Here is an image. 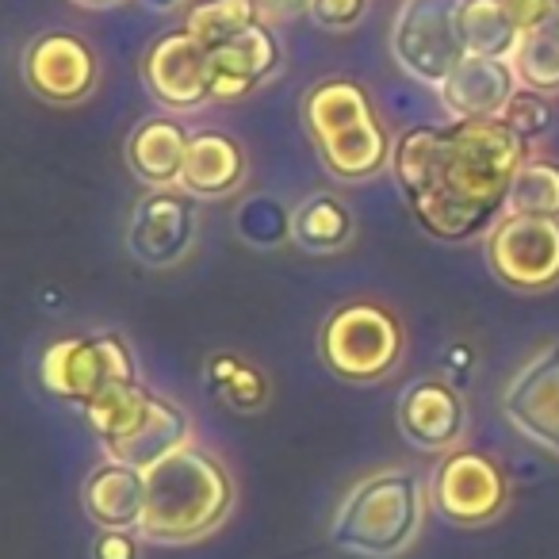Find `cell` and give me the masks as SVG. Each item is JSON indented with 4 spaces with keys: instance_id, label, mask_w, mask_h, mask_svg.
<instances>
[{
    "instance_id": "obj_1",
    "label": "cell",
    "mask_w": 559,
    "mask_h": 559,
    "mask_svg": "<svg viewBox=\"0 0 559 559\" xmlns=\"http://www.w3.org/2000/svg\"><path fill=\"white\" fill-rule=\"evenodd\" d=\"M528 142L502 119H452L444 127H411L391 165L414 218L441 241H467L506 207Z\"/></svg>"
},
{
    "instance_id": "obj_2",
    "label": "cell",
    "mask_w": 559,
    "mask_h": 559,
    "mask_svg": "<svg viewBox=\"0 0 559 559\" xmlns=\"http://www.w3.org/2000/svg\"><path fill=\"white\" fill-rule=\"evenodd\" d=\"M230 506L234 483L223 460L185 444L146 472V506L139 528L154 544H188L223 525Z\"/></svg>"
},
{
    "instance_id": "obj_3",
    "label": "cell",
    "mask_w": 559,
    "mask_h": 559,
    "mask_svg": "<svg viewBox=\"0 0 559 559\" xmlns=\"http://www.w3.org/2000/svg\"><path fill=\"white\" fill-rule=\"evenodd\" d=\"M304 123L330 177L357 185L391 162L395 146L372 96L353 78H326L307 93Z\"/></svg>"
},
{
    "instance_id": "obj_4",
    "label": "cell",
    "mask_w": 559,
    "mask_h": 559,
    "mask_svg": "<svg viewBox=\"0 0 559 559\" xmlns=\"http://www.w3.org/2000/svg\"><path fill=\"white\" fill-rule=\"evenodd\" d=\"M93 433L100 437L108 460L150 472L188 444V414L157 391L142 388L139 380L111 383L104 395L85 406Z\"/></svg>"
},
{
    "instance_id": "obj_5",
    "label": "cell",
    "mask_w": 559,
    "mask_h": 559,
    "mask_svg": "<svg viewBox=\"0 0 559 559\" xmlns=\"http://www.w3.org/2000/svg\"><path fill=\"white\" fill-rule=\"evenodd\" d=\"M421 513H426V495L418 475L380 472L345 495L330 536L349 556L391 559L411 548L421 528Z\"/></svg>"
},
{
    "instance_id": "obj_6",
    "label": "cell",
    "mask_w": 559,
    "mask_h": 559,
    "mask_svg": "<svg viewBox=\"0 0 559 559\" xmlns=\"http://www.w3.org/2000/svg\"><path fill=\"white\" fill-rule=\"evenodd\" d=\"M319 349L334 376L349 383H376L399 365L403 330L383 307L345 304L322 322Z\"/></svg>"
},
{
    "instance_id": "obj_7",
    "label": "cell",
    "mask_w": 559,
    "mask_h": 559,
    "mask_svg": "<svg viewBox=\"0 0 559 559\" xmlns=\"http://www.w3.org/2000/svg\"><path fill=\"white\" fill-rule=\"evenodd\" d=\"M39 376H43V388L55 399L88 406L96 395H104L111 383L134 380V357L123 337H116V334L62 337V342H55L43 353Z\"/></svg>"
},
{
    "instance_id": "obj_8",
    "label": "cell",
    "mask_w": 559,
    "mask_h": 559,
    "mask_svg": "<svg viewBox=\"0 0 559 559\" xmlns=\"http://www.w3.org/2000/svg\"><path fill=\"white\" fill-rule=\"evenodd\" d=\"M460 0H406L391 27V50L411 78L426 85H444L452 70L467 58L456 27Z\"/></svg>"
},
{
    "instance_id": "obj_9",
    "label": "cell",
    "mask_w": 559,
    "mask_h": 559,
    "mask_svg": "<svg viewBox=\"0 0 559 559\" xmlns=\"http://www.w3.org/2000/svg\"><path fill=\"white\" fill-rule=\"evenodd\" d=\"M495 276L506 288L544 292L559 284V218L506 215L487 241Z\"/></svg>"
},
{
    "instance_id": "obj_10",
    "label": "cell",
    "mask_w": 559,
    "mask_h": 559,
    "mask_svg": "<svg viewBox=\"0 0 559 559\" xmlns=\"http://www.w3.org/2000/svg\"><path fill=\"white\" fill-rule=\"evenodd\" d=\"M433 506L452 525H487L502 513L510 498L506 472L475 449H452L433 472Z\"/></svg>"
},
{
    "instance_id": "obj_11",
    "label": "cell",
    "mask_w": 559,
    "mask_h": 559,
    "mask_svg": "<svg viewBox=\"0 0 559 559\" xmlns=\"http://www.w3.org/2000/svg\"><path fill=\"white\" fill-rule=\"evenodd\" d=\"M142 78H146L154 100L169 111H195L207 100H215L211 96V50L200 47L185 27L162 35L146 50Z\"/></svg>"
},
{
    "instance_id": "obj_12",
    "label": "cell",
    "mask_w": 559,
    "mask_h": 559,
    "mask_svg": "<svg viewBox=\"0 0 559 559\" xmlns=\"http://www.w3.org/2000/svg\"><path fill=\"white\" fill-rule=\"evenodd\" d=\"M24 81L50 104H78L96 85V55L73 32H43L24 47Z\"/></svg>"
},
{
    "instance_id": "obj_13",
    "label": "cell",
    "mask_w": 559,
    "mask_h": 559,
    "mask_svg": "<svg viewBox=\"0 0 559 559\" xmlns=\"http://www.w3.org/2000/svg\"><path fill=\"white\" fill-rule=\"evenodd\" d=\"M195 223L200 215H195L192 195L177 188H154L134 207L131 226H127V249L150 269L177 264L192 249Z\"/></svg>"
},
{
    "instance_id": "obj_14",
    "label": "cell",
    "mask_w": 559,
    "mask_h": 559,
    "mask_svg": "<svg viewBox=\"0 0 559 559\" xmlns=\"http://www.w3.org/2000/svg\"><path fill=\"white\" fill-rule=\"evenodd\" d=\"M502 411L513 429L559 456V342L544 345L528 365H521L502 395Z\"/></svg>"
},
{
    "instance_id": "obj_15",
    "label": "cell",
    "mask_w": 559,
    "mask_h": 559,
    "mask_svg": "<svg viewBox=\"0 0 559 559\" xmlns=\"http://www.w3.org/2000/svg\"><path fill=\"white\" fill-rule=\"evenodd\" d=\"M518 73L510 58L467 55L456 70L444 78L441 100L452 119H502L510 100L518 96Z\"/></svg>"
},
{
    "instance_id": "obj_16",
    "label": "cell",
    "mask_w": 559,
    "mask_h": 559,
    "mask_svg": "<svg viewBox=\"0 0 559 559\" xmlns=\"http://www.w3.org/2000/svg\"><path fill=\"white\" fill-rule=\"evenodd\" d=\"M399 429L421 452L452 449L464 433V399L444 380H414L399 399Z\"/></svg>"
},
{
    "instance_id": "obj_17",
    "label": "cell",
    "mask_w": 559,
    "mask_h": 559,
    "mask_svg": "<svg viewBox=\"0 0 559 559\" xmlns=\"http://www.w3.org/2000/svg\"><path fill=\"white\" fill-rule=\"evenodd\" d=\"M280 70V43L272 35L269 20H257L249 32L234 43L211 50V96L215 100H241L257 85Z\"/></svg>"
},
{
    "instance_id": "obj_18",
    "label": "cell",
    "mask_w": 559,
    "mask_h": 559,
    "mask_svg": "<svg viewBox=\"0 0 559 559\" xmlns=\"http://www.w3.org/2000/svg\"><path fill=\"white\" fill-rule=\"evenodd\" d=\"M81 502L93 525L100 528H134L142 525V506H146V472L131 464H108L93 467V475L81 487Z\"/></svg>"
},
{
    "instance_id": "obj_19",
    "label": "cell",
    "mask_w": 559,
    "mask_h": 559,
    "mask_svg": "<svg viewBox=\"0 0 559 559\" xmlns=\"http://www.w3.org/2000/svg\"><path fill=\"white\" fill-rule=\"evenodd\" d=\"M188 142L192 134L169 116H150L127 139V165L134 177L146 180L150 188H169L180 185V169H185Z\"/></svg>"
},
{
    "instance_id": "obj_20",
    "label": "cell",
    "mask_w": 559,
    "mask_h": 559,
    "mask_svg": "<svg viewBox=\"0 0 559 559\" xmlns=\"http://www.w3.org/2000/svg\"><path fill=\"white\" fill-rule=\"evenodd\" d=\"M246 180V150L226 131H195L188 142L180 188L188 195H230Z\"/></svg>"
},
{
    "instance_id": "obj_21",
    "label": "cell",
    "mask_w": 559,
    "mask_h": 559,
    "mask_svg": "<svg viewBox=\"0 0 559 559\" xmlns=\"http://www.w3.org/2000/svg\"><path fill=\"white\" fill-rule=\"evenodd\" d=\"M456 27L467 55L483 58H513L521 43L518 24L510 20L502 0H460Z\"/></svg>"
},
{
    "instance_id": "obj_22",
    "label": "cell",
    "mask_w": 559,
    "mask_h": 559,
    "mask_svg": "<svg viewBox=\"0 0 559 559\" xmlns=\"http://www.w3.org/2000/svg\"><path fill=\"white\" fill-rule=\"evenodd\" d=\"M510 62H513V73H518L521 88L540 93V96L559 93V0H556V12H551L540 27L521 35Z\"/></svg>"
},
{
    "instance_id": "obj_23",
    "label": "cell",
    "mask_w": 559,
    "mask_h": 559,
    "mask_svg": "<svg viewBox=\"0 0 559 559\" xmlns=\"http://www.w3.org/2000/svg\"><path fill=\"white\" fill-rule=\"evenodd\" d=\"M292 238L311 253L342 249L353 238V211L337 195H311L292 211Z\"/></svg>"
},
{
    "instance_id": "obj_24",
    "label": "cell",
    "mask_w": 559,
    "mask_h": 559,
    "mask_svg": "<svg viewBox=\"0 0 559 559\" xmlns=\"http://www.w3.org/2000/svg\"><path fill=\"white\" fill-rule=\"evenodd\" d=\"M257 20H264L257 0H200L185 12V32L200 47L215 50L223 43H234L241 32H249Z\"/></svg>"
},
{
    "instance_id": "obj_25",
    "label": "cell",
    "mask_w": 559,
    "mask_h": 559,
    "mask_svg": "<svg viewBox=\"0 0 559 559\" xmlns=\"http://www.w3.org/2000/svg\"><path fill=\"white\" fill-rule=\"evenodd\" d=\"M510 215L528 218H559V162L551 157H528L518 169L506 200Z\"/></svg>"
},
{
    "instance_id": "obj_26",
    "label": "cell",
    "mask_w": 559,
    "mask_h": 559,
    "mask_svg": "<svg viewBox=\"0 0 559 559\" xmlns=\"http://www.w3.org/2000/svg\"><path fill=\"white\" fill-rule=\"evenodd\" d=\"M207 383L234 411H261L269 403V380L261 376V368L234 357V353H215L207 360Z\"/></svg>"
},
{
    "instance_id": "obj_27",
    "label": "cell",
    "mask_w": 559,
    "mask_h": 559,
    "mask_svg": "<svg viewBox=\"0 0 559 559\" xmlns=\"http://www.w3.org/2000/svg\"><path fill=\"white\" fill-rule=\"evenodd\" d=\"M238 238L253 249H276L284 238H292V211L272 195H249L238 207Z\"/></svg>"
},
{
    "instance_id": "obj_28",
    "label": "cell",
    "mask_w": 559,
    "mask_h": 559,
    "mask_svg": "<svg viewBox=\"0 0 559 559\" xmlns=\"http://www.w3.org/2000/svg\"><path fill=\"white\" fill-rule=\"evenodd\" d=\"M502 123L510 127V131H518L525 142H533L551 127V104L544 100L540 93H528V88H521V93L510 100V108L502 111Z\"/></svg>"
},
{
    "instance_id": "obj_29",
    "label": "cell",
    "mask_w": 559,
    "mask_h": 559,
    "mask_svg": "<svg viewBox=\"0 0 559 559\" xmlns=\"http://www.w3.org/2000/svg\"><path fill=\"white\" fill-rule=\"evenodd\" d=\"M368 0H311V20L326 32H349L365 20Z\"/></svg>"
},
{
    "instance_id": "obj_30",
    "label": "cell",
    "mask_w": 559,
    "mask_h": 559,
    "mask_svg": "<svg viewBox=\"0 0 559 559\" xmlns=\"http://www.w3.org/2000/svg\"><path fill=\"white\" fill-rule=\"evenodd\" d=\"M93 559H139V544H134L131 528H100L93 544Z\"/></svg>"
},
{
    "instance_id": "obj_31",
    "label": "cell",
    "mask_w": 559,
    "mask_h": 559,
    "mask_svg": "<svg viewBox=\"0 0 559 559\" xmlns=\"http://www.w3.org/2000/svg\"><path fill=\"white\" fill-rule=\"evenodd\" d=\"M506 12H510V20L518 24L521 35H528L533 27H540L544 20L556 12V0H502Z\"/></svg>"
},
{
    "instance_id": "obj_32",
    "label": "cell",
    "mask_w": 559,
    "mask_h": 559,
    "mask_svg": "<svg viewBox=\"0 0 559 559\" xmlns=\"http://www.w3.org/2000/svg\"><path fill=\"white\" fill-rule=\"evenodd\" d=\"M264 20H292L299 12H311V0H257Z\"/></svg>"
},
{
    "instance_id": "obj_33",
    "label": "cell",
    "mask_w": 559,
    "mask_h": 559,
    "mask_svg": "<svg viewBox=\"0 0 559 559\" xmlns=\"http://www.w3.org/2000/svg\"><path fill=\"white\" fill-rule=\"evenodd\" d=\"M139 4H146V9H154V12H173V9H180V4H188V0H139Z\"/></svg>"
},
{
    "instance_id": "obj_34",
    "label": "cell",
    "mask_w": 559,
    "mask_h": 559,
    "mask_svg": "<svg viewBox=\"0 0 559 559\" xmlns=\"http://www.w3.org/2000/svg\"><path fill=\"white\" fill-rule=\"evenodd\" d=\"M449 360H452V365H467V360H472V353H467V349H449Z\"/></svg>"
},
{
    "instance_id": "obj_35",
    "label": "cell",
    "mask_w": 559,
    "mask_h": 559,
    "mask_svg": "<svg viewBox=\"0 0 559 559\" xmlns=\"http://www.w3.org/2000/svg\"><path fill=\"white\" fill-rule=\"evenodd\" d=\"M73 4H85V9H108V4H119V0H73Z\"/></svg>"
}]
</instances>
